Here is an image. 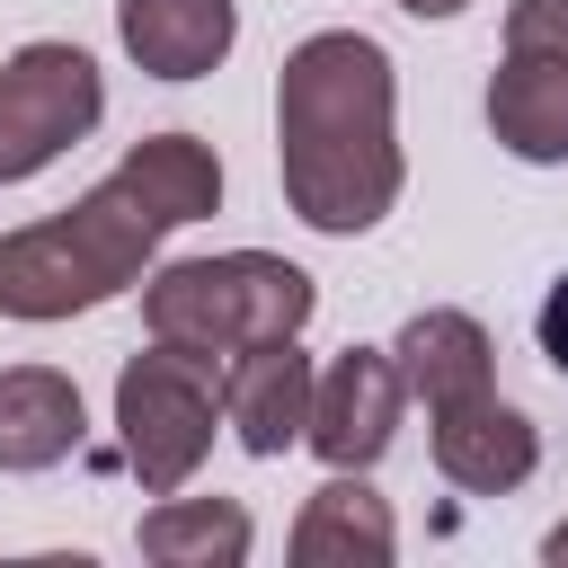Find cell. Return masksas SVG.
Returning <instances> with one entry per match:
<instances>
[{
  "label": "cell",
  "instance_id": "6da1fadb",
  "mask_svg": "<svg viewBox=\"0 0 568 568\" xmlns=\"http://www.w3.org/2000/svg\"><path fill=\"white\" fill-rule=\"evenodd\" d=\"M222 204V160L204 133H142L80 204L0 231V320L53 328L71 311H98L142 284L169 231L204 222Z\"/></svg>",
  "mask_w": 568,
  "mask_h": 568
},
{
  "label": "cell",
  "instance_id": "7a4b0ae2",
  "mask_svg": "<svg viewBox=\"0 0 568 568\" xmlns=\"http://www.w3.org/2000/svg\"><path fill=\"white\" fill-rule=\"evenodd\" d=\"M275 169H284V204L328 240H355L399 204V186H408L399 80H390V53L373 36L320 27L284 53V71H275Z\"/></svg>",
  "mask_w": 568,
  "mask_h": 568
},
{
  "label": "cell",
  "instance_id": "3957f363",
  "mask_svg": "<svg viewBox=\"0 0 568 568\" xmlns=\"http://www.w3.org/2000/svg\"><path fill=\"white\" fill-rule=\"evenodd\" d=\"M311 311H320V284L275 248H222V257H178L142 275V328L213 364H231L257 337H302Z\"/></svg>",
  "mask_w": 568,
  "mask_h": 568
},
{
  "label": "cell",
  "instance_id": "277c9868",
  "mask_svg": "<svg viewBox=\"0 0 568 568\" xmlns=\"http://www.w3.org/2000/svg\"><path fill=\"white\" fill-rule=\"evenodd\" d=\"M213 417H222V364L213 355L169 346V337L124 355V373H115V444H124V470L142 479V497H169V488H186L204 470Z\"/></svg>",
  "mask_w": 568,
  "mask_h": 568
},
{
  "label": "cell",
  "instance_id": "5b68a950",
  "mask_svg": "<svg viewBox=\"0 0 568 568\" xmlns=\"http://www.w3.org/2000/svg\"><path fill=\"white\" fill-rule=\"evenodd\" d=\"M106 115V80L80 44L62 36H36L0 62V186L53 169L62 151H80Z\"/></svg>",
  "mask_w": 568,
  "mask_h": 568
},
{
  "label": "cell",
  "instance_id": "8992f818",
  "mask_svg": "<svg viewBox=\"0 0 568 568\" xmlns=\"http://www.w3.org/2000/svg\"><path fill=\"white\" fill-rule=\"evenodd\" d=\"M399 417H408V382H399L390 346H346V355H328L311 373V426H302V444L328 470H373L399 444Z\"/></svg>",
  "mask_w": 568,
  "mask_h": 568
},
{
  "label": "cell",
  "instance_id": "52a82bcc",
  "mask_svg": "<svg viewBox=\"0 0 568 568\" xmlns=\"http://www.w3.org/2000/svg\"><path fill=\"white\" fill-rule=\"evenodd\" d=\"M426 453L462 497H506V488H524L541 470V426L515 399L470 390L453 408H426Z\"/></svg>",
  "mask_w": 568,
  "mask_h": 568
},
{
  "label": "cell",
  "instance_id": "ba28073f",
  "mask_svg": "<svg viewBox=\"0 0 568 568\" xmlns=\"http://www.w3.org/2000/svg\"><path fill=\"white\" fill-rule=\"evenodd\" d=\"M311 373L320 364L302 355V337H257V346H240L222 364V426H231V444L248 462H284L302 444V426H311Z\"/></svg>",
  "mask_w": 568,
  "mask_h": 568
},
{
  "label": "cell",
  "instance_id": "9c48e42d",
  "mask_svg": "<svg viewBox=\"0 0 568 568\" xmlns=\"http://www.w3.org/2000/svg\"><path fill=\"white\" fill-rule=\"evenodd\" d=\"M399 524L364 470H328L293 515V568H390Z\"/></svg>",
  "mask_w": 568,
  "mask_h": 568
},
{
  "label": "cell",
  "instance_id": "30bf717a",
  "mask_svg": "<svg viewBox=\"0 0 568 568\" xmlns=\"http://www.w3.org/2000/svg\"><path fill=\"white\" fill-rule=\"evenodd\" d=\"M115 36L151 80H204L240 44V0H115Z\"/></svg>",
  "mask_w": 568,
  "mask_h": 568
},
{
  "label": "cell",
  "instance_id": "8fae6325",
  "mask_svg": "<svg viewBox=\"0 0 568 568\" xmlns=\"http://www.w3.org/2000/svg\"><path fill=\"white\" fill-rule=\"evenodd\" d=\"M488 133L524 169H568V53H506L488 80Z\"/></svg>",
  "mask_w": 568,
  "mask_h": 568
},
{
  "label": "cell",
  "instance_id": "7c38bea8",
  "mask_svg": "<svg viewBox=\"0 0 568 568\" xmlns=\"http://www.w3.org/2000/svg\"><path fill=\"white\" fill-rule=\"evenodd\" d=\"M89 408L80 382L53 364H0V470H53L62 453H80Z\"/></svg>",
  "mask_w": 568,
  "mask_h": 568
},
{
  "label": "cell",
  "instance_id": "4fadbf2b",
  "mask_svg": "<svg viewBox=\"0 0 568 568\" xmlns=\"http://www.w3.org/2000/svg\"><path fill=\"white\" fill-rule=\"evenodd\" d=\"M390 364H399L408 399H426V408H453L470 390H497V346H488V328L470 311H417L390 337Z\"/></svg>",
  "mask_w": 568,
  "mask_h": 568
},
{
  "label": "cell",
  "instance_id": "5bb4252c",
  "mask_svg": "<svg viewBox=\"0 0 568 568\" xmlns=\"http://www.w3.org/2000/svg\"><path fill=\"white\" fill-rule=\"evenodd\" d=\"M133 541H142L151 568H240L248 541H257V524H248L240 497H178V488H169V497L133 524Z\"/></svg>",
  "mask_w": 568,
  "mask_h": 568
},
{
  "label": "cell",
  "instance_id": "9a60e30c",
  "mask_svg": "<svg viewBox=\"0 0 568 568\" xmlns=\"http://www.w3.org/2000/svg\"><path fill=\"white\" fill-rule=\"evenodd\" d=\"M506 53H568V0H506Z\"/></svg>",
  "mask_w": 568,
  "mask_h": 568
},
{
  "label": "cell",
  "instance_id": "2e32d148",
  "mask_svg": "<svg viewBox=\"0 0 568 568\" xmlns=\"http://www.w3.org/2000/svg\"><path fill=\"white\" fill-rule=\"evenodd\" d=\"M532 337H541L550 373L568 382V275H550V293H541V311H532Z\"/></svg>",
  "mask_w": 568,
  "mask_h": 568
},
{
  "label": "cell",
  "instance_id": "e0dca14e",
  "mask_svg": "<svg viewBox=\"0 0 568 568\" xmlns=\"http://www.w3.org/2000/svg\"><path fill=\"white\" fill-rule=\"evenodd\" d=\"M399 9H408V18H462L470 0H399Z\"/></svg>",
  "mask_w": 568,
  "mask_h": 568
},
{
  "label": "cell",
  "instance_id": "ac0fdd59",
  "mask_svg": "<svg viewBox=\"0 0 568 568\" xmlns=\"http://www.w3.org/2000/svg\"><path fill=\"white\" fill-rule=\"evenodd\" d=\"M541 559H550V568H568V524H550V532H541Z\"/></svg>",
  "mask_w": 568,
  "mask_h": 568
}]
</instances>
